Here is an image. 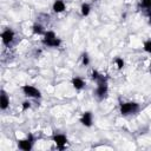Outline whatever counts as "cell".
I'll return each instance as SVG.
<instances>
[{"mask_svg":"<svg viewBox=\"0 0 151 151\" xmlns=\"http://www.w3.org/2000/svg\"><path fill=\"white\" fill-rule=\"evenodd\" d=\"M91 78H92V80H94L97 84H98V83H103V81H107V78L104 77L103 74H100L97 70H93V71H92Z\"/></svg>","mask_w":151,"mask_h":151,"instance_id":"8fae6325","label":"cell"},{"mask_svg":"<svg viewBox=\"0 0 151 151\" xmlns=\"http://www.w3.org/2000/svg\"><path fill=\"white\" fill-rule=\"evenodd\" d=\"M21 90H22L24 94L26 97H28V98H35V99L41 98V92L37 87H34L32 85H22Z\"/></svg>","mask_w":151,"mask_h":151,"instance_id":"3957f363","label":"cell"},{"mask_svg":"<svg viewBox=\"0 0 151 151\" xmlns=\"http://www.w3.org/2000/svg\"><path fill=\"white\" fill-rule=\"evenodd\" d=\"M107 91H109V86H107V81H103V83H98L97 84V87H96V91H94V96L101 100L106 97L107 94Z\"/></svg>","mask_w":151,"mask_h":151,"instance_id":"5b68a950","label":"cell"},{"mask_svg":"<svg viewBox=\"0 0 151 151\" xmlns=\"http://www.w3.org/2000/svg\"><path fill=\"white\" fill-rule=\"evenodd\" d=\"M143 47H144V51H145V52H147V53H150V54H151V39L146 40V41L144 42Z\"/></svg>","mask_w":151,"mask_h":151,"instance_id":"ac0fdd59","label":"cell"},{"mask_svg":"<svg viewBox=\"0 0 151 151\" xmlns=\"http://www.w3.org/2000/svg\"><path fill=\"white\" fill-rule=\"evenodd\" d=\"M140 106L138 103L136 101H124V103H120V113L123 116H129V114H133V113H137L139 111Z\"/></svg>","mask_w":151,"mask_h":151,"instance_id":"6da1fadb","label":"cell"},{"mask_svg":"<svg viewBox=\"0 0 151 151\" xmlns=\"http://www.w3.org/2000/svg\"><path fill=\"white\" fill-rule=\"evenodd\" d=\"M13 39H14V31L12 28H6L1 33V40H2L4 45L9 46V44L13 41Z\"/></svg>","mask_w":151,"mask_h":151,"instance_id":"52a82bcc","label":"cell"},{"mask_svg":"<svg viewBox=\"0 0 151 151\" xmlns=\"http://www.w3.org/2000/svg\"><path fill=\"white\" fill-rule=\"evenodd\" d=\"M29 107H31V103H29L28 100L22 101V104H21V109H22V111H26V110H28Z\"/></svg>","mask_w":151,"mask_h":151,"instance_id":"d6986e66","label":"cell"},{"mask_svg":"<svg viewBox=\"0 0 151 151\" xmlns=\"http://www.w3.org/2000/svg\"><path fill=\"white\" fill-rule=\"evenodd\" d=\"M33 144H34V137L32 133H29L26 139H20L18 140V147L24 150V151H29L32 147H33Z\"/></svg>","mask_w":151,"mask_h":151,"instance_id":"277c9868","label":"cell"},{"mask_svg":"<svg viewBox=\"0 0 151 151\" xmlns=\"http://www.w3.org/2000/svg\"><path fill=\"white\" fill-rule=\"evenodd\" d=\"M81 64L84 66H87L90 64V57H88L87 53H83V55H81Z\"/></svg>","mask_w":151,"mask_h":151,"instance_id":"e0dca14e","label":"cell"},{"mask_svg":"<svg viewBox=\"0 0 151 151\" xmlns=\"http://www.w3.org/2000/svg\"><path fill=\"white\" fill-rule=\"evenodd\" d=\"M42 44L48 46V47H59L61 44V40L55 35V33L53 31H47L44 34Z\"/></svg>","mask_w":151,"mask_h":151,"instance_id":"7a4b0ae2","label":"cell"},{"mask_svg":"<svg viewBox=\"0 0 151 151\" xmlns=\"http://www.w3.org/2000/svg\"><path fill=\"white\" fill-rule=\"evenodd\" d=\"M145 13H146V15H147V19H149V22L151 24V9H150V11H146Z\"/></svg>","mask_w":151,"mask_h":151,"instance_id":"ffe728a7","label":"cell"},{"mask_svg":"<svg viewBox=\"0 0 151 151\" xmlns=\"http://www.w3.org/2000/svg\"><path fill=\"white\" fill-rule=\"evenodd\" d=\"M72 85L76 90H83L85 87V81L79 77H74L72 78Z\"/></svg>","mask_w":151,"mask_h":151,"instance_id":"7c38bea8","label":"cell"},{"mask_svg":"<svg viewBox=\"0 0 151 151\" xmlns=\"http://www.w3.org/2000/svg\"><path fill=\"white\" fill-rule=\"evenodd\" d=\"M8 105H9V98H8L7 93L2 90L1 91V98H0V107L2 111H5L8 107Z\"/></svg>","mask_w":151,"mask_h":151,"instance_id":"9c48e42d","label":"cell"},{"mask_svg":"<svg viewBox=\"0 0 151 151\" xmlns=\"http://www.w3.org/2000/svg\"><path fill=\"white\" fill-rule=\"evenodd\" d=\"M139 8H142L143 11H150L151 9V0H140L139 2Z\"/></svg>","mask_w":151,"mask_h":151,"instance_id":"9a60e30c","label":"cell"},{"mask_svg":"<svg viewBox=\"0 0 151 151\" xmlns=\"http://www.w3.org/2000/svg\"><path fill=\"white\" fill-rule=\"evenodd\" d=\"M90 12H91V6H90V4L84 2V4L81 5V7H80V13H81V15H83V17H87V15L90 14Z\"/></svg>","mask_w":151,"mask_h":151,"instance_id":"5bb4252c","label":"cell"},{"mask_svg":"<svg viewBox=\"0 0 151 151\" xmlns=\"http://www.w3.org/2000/svg\"><path fill=\"white\" fill-rule=\"evenodd\" d=\"M32 32H33L34 34H38V35L45 34V29H44L42 25H40V24H34V25L32 26Z\"/></svg>","mask_w":151,"mask_h":151,"instance_id":"4fadbf2b","label":"cell"},{"mask_svg":"<svg viewBox=\"0 0 151 151\" xmlns=\"http://www.w3.org/2000/svg\"><path fill=\"white\" fill-rule=\"evenodd\" d=\"M52 8H53V11L55 13H61V12H64L66 9V5H65V2L63 0H55Z\"/></svg>","mask_w":151,"mask_h":151,"instance_id":"30bf717a","label":"cell"},{"mask_svg":"<svg viewBox=\"0 0 151 151\" xmlns=\"http://www.w3.org/2000/svg\"><path fill=\"white\" fill-rule=\"evenodd\" d=\"M52 139H53V142L55 143V145H57V147L59 150H64L65 145L67 144V137L65 134H63V133H55L52 137Z\"/></svg>","mask_w":151,"mask_h":151,"instance_id":"8992f818","label":"cell"},{"mask_svg":"<svg viewBox=\"0 0 151 151\" xmlns=\"http://www.w3.org/2000/svg\"><path fill=\"white\" fill-rule=\"evenodd\" d=\"M114 63H116V65H117V68H118V70H122V68L124 67V65H125L124 59H123V58H119V57L114 59Z\"/></svg>","mask_w":151,"mask_h":151,"instance_id":"2e32d148","label":"cell"},{"mask_svg":"<svg viewBox=\"0 0 151 151\" xmlns=\"http://www.w3.org/2000/svg\"><path fill=\"white\" fill-rule=\"evenodd\" d=\"M92 122H93V117H92V112L91 111H86L83 113L81 118H80V123L86 126V127H90L92 126Z\"/></svg>","mask_w":151,"mask_h":151,"instance_id":"ba28073f","label":"cell"}]
</instances>
